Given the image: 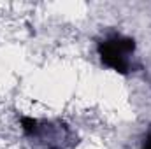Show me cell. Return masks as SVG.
<instances>
[{
  "label": "cell",
  "instance_id": "6da1fadb",
  "mask_svg": "<svg viewBox=\"0 0 151 149\" xmlns=\"http://www.w3.org/2000/svg\"><path fill=\"white\" fill-rule=\"evenodd\" d=\"M99 56L102 63L109 69H113L119 74L130 72V54L135 51V40L119 34H114L111 37L99 42Z\"/></svg>",
  "mask_w": 151,
  "mask_h": 149
},
{
  "label": "cell",
  "instance_id": "3957f363",
  "mask_svg": "<svg viewBox=\"0 0 151 149\" xmlns=\"http://www.w3.org/2000/svg\"><path fill=\"white\" fill-rule=\"evenodd\" d=\"M141 149H151V130L144 135V140H142V148Z\"/></svg>",
  "mask_w": 151,
  "mask_h": 149
},
{
  "label": "cell",
  "instance_id": "7a4b0ae2",
  "mask_svg": "<svg viewBox=\"0 0 151 149\" xmlns=\"http://www.w3.org/2000/svg\"><path fill=\"white\" fill-rule=\"evenodd\" d=\"M21 128H23V132L27 133V135H35L39 132V123L37 119H34V117H21Z\"/></svg>",
  "mask_w": 151,
  "mask_h": 149
}]
</instances>
